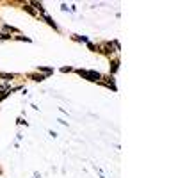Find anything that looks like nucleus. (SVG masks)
Here are the masks:
<instances>
[{
    "instance_id": "1",
    "label": "nucleus",
    "mask_w": 178,
    "mask_h": 178,
    "mask_svg": "<svg viewBox=\"0 0 178 178\" xmlns=\"http://www.w3.org/2000/svg\"><path fill=\"white\" fill-rule=\"evenodd\" d=\"M79 75L86 77L87 80H100L102 79V75H100L98 71H87V70H79Z\"/></svg>"
},
{
    "instance_id": "2",
    "label": "nucleus",
    "mask_w": 178,
    "mask_h": 178,
    "mask_svg": "<svg viewBox=\"0 0 178 178\" xmlns=\"http://www.w3.org/2000/svg\"><path fill=\"white\" fill-rule=\"evenodd\" d=\"M38 70H41V71H45V73H52V71H53L52 68H45V66H39Z\"/></svg>"
},
{
    "instance_id": "3",
    "label": "nucleus",
    "mask_w": 178,
    "mask_h": 178,
    "mask_svg": "<svg viewBox=\"0 0 178 178\" xmlns=\"http://www.w3.org/2000/svg\"><path fill=\"white\" fill-rule=\"evenodd\" d=\"M25 9H27V11H29V13H30V14H34V9H32V7H30V6H25Z\"/></svg>"
},
{
    "instance_id": "4",
    "label": "nucleus",
    "mask_w": 178,
    "mask_h": 178,
    "mask_svg": "<svg viewBox=\"0 0 178 178\" xmlns=\"http://www.w3.org/2000/svg\"><path fill=\"white\" fill-rule=\"evenodd\" d=\"M9 38H11L9 34H0V39H9Z\"/></svg>"
}]
</instances>
